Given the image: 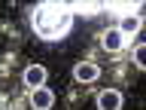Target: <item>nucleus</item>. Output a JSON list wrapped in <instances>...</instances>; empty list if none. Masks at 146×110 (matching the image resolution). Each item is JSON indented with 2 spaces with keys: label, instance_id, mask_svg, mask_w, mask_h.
I'll return each mask as SVG.
<instances>
[{
  "label": "nucleus",
  "instance_id": "6",
  "mask_svg": "<svg viewBox=\"0 0 146 110\" xmlns=\"http://www.w3.org/2000/svg\"><path fill=\"white\" fill-rule=\"evenodd\" d=\"M25 82H27V86H34V89L46 86V67H40V64H31V67L25 70Z\"/></svg>",
  "mask_w": 146,
  "mask_h": 110
},
{
  "label": "nucleus",
  "instance_id": "7",
  "mask_svg": "<svg viewBox=\"0 0 146 110\" xmlns=\"http://www.w3.org/2000/svg\"><path fill=\"white\" fill-rule=\"evenodd\" d=\"M140 28H143L140 15H134V12H131V15H122V25H119V34H122V37H131V34H137Z\"/></svg>",
  "mask_w": 146,
  "mask_h": 110
},
{
  "label": "nucleus",
  "instance_id": "2",
  "mask_svg": "<svg viewBox=\"0 0 146 110\" xmlns=\"http://www.w3.org/2000/svg\"><path fill=\"white\" fill-rule=\"evenodd\" d=\"M52 104H55V92L52 89L40 86V89L31 92V107L34 110H52Z\"/></svg>",
  "mask_w": 146,
  "mask_h": 110
},
{
  "label": "nucleus",
  "instance_id": "4",
  "mask_svg": "<svg viewBox=\"0 0 146 110\" xmlns=\"http://www.w3.org/2000/svg\"><path fill=\"white\" fill-rule=\"evenodd\" d=\"M98 64H91V61H79L76 67H73V80L76 82H94L98 80Z\"/></svg>",
  "mask_w": 146,
  "mask_h": 110
},
{
  "label": "nucleus",
  "instance_id": "8",
  "mask_svg": "<svg viewBox=\"0 0 146 110\" xmlns=\"http://www.w3.org/2000/svg\"><path fill=\"white\" fill-rule=\"evenodd\" d=\"M134 64H137V67L146 64V49H143V46H134Z\"/></svg>",
  "mask_w": 146,
  "mask_h": 110
},
{
  "label": "nucleus",
  "instance_id": "1",
  "mask_svg": "<svg viewBox=\"0 0 146 110\" xmlns=\"http://www.w3.org/2000/svg\"><path fill=\"white\" fill-rule=\"evenodd\" d=\"M34 31L43 40H61L70 31V12H64L61 6H40L34 12Z\"/></svg>",
  "mask_w": 146,
  "mask_h": 110
},
{
  "label": "nucleus",
  "instance_id": "5",
  "mask_svg": "<svg viewBox=\"0 0 146 110\" xmlns=\"http://www.w3.org/2000/svg\"><path fill=\"white\" fill-rule=\"evenodd\" d=\"M100 43H104L107 52H119V49L125 46V37L119 34V28H107V31L100 34Z\"/></svg>",
  "mask_w": 146,
  "mask_h": 110
},
{
  "label": "nucleus",
  "instance_id": "3",
  "mask_svg": "<svg viewBox=\"0 0 146 110\" xmlns=\"http://www.w3.org/2000/svg\"><path fill=\"white\" fill-rule=\"evenodd\" d=\"M98 110H122V92L104 89L98 95Z\"/></svg>",
  "mask_w": 146,
  "mask_h": 110
}]
</instances>
